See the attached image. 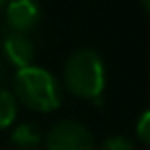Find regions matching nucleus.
<instances>
[{
  "mask_svg": "<svg viewBox=\"0 0 150 150\" xmlns=\"http://www.w3.org/2000/svg\"><path fill=\"white\" fill-rule=\"evenodd\" d=\"M62 82L68 88V93L78 99H99L107 82L105 62L101 54L93 47L74 50L64 64Z\"/></svg>",
  "mask_w": 150,
  "mask_h": 150,
  "instance_id": "obj_1",
  "label": "nucleus"
},
{
  "mask_svg": "<svg viewBox=\"0 0 150 150\" xmlns=\"http://www.w3.org/2000/svg\"><path fill=\"white\" fill-rule=\"evenodd\" d=\"M11 93L15 95L17 103L21 101L29 109H35L41 113L56 111L64 99L62 82L50 70L35 66V64L17 70V74L13 78V91Z\"/></svg>",
  "mask_w": 150,
  "mask_h": 150,
  "instance_id": "obj_2",
  "label": "nucleus"
},
{
  "mask_svg": "<svg viewBox=\"0 0 150 150\" xmlns=\"http://www.w3.org/2000/svg\"><path fill=\"white\" fill-rule=\"evenodd\" d=\"M45 150H97L91 129L74 119L56 121L43 138Z\"/></svg>",
  "mask_w": 150,
  "mask_h": 150,
  "instance_id": "obj_3",
  "label": "nucleus"
},
{
  "mask_svg": "<svg viewBox=\"0 0 150 150\" xmlns=\"http://www.w3.org/2000/svg\"><path fill=\"white\" fill-rule=\"evenodd\" d=\"M4 15L11 31L29 35L41 21V6L33 0H13L4 4Z\"/></svg>",
  "mask_w": 150,
  "mask_h": 150,
  "instance_id": "obj_4",
  "label": "nucleus"
},
{
  "mask_svg": "<svg viewBox=\"0 0 150 150\" xmlns=\"http://www.w3.org/2000/svg\"><path fill=\"white\" fill-rule=\"evenodd\" d=\"M2 52L6 56V60L13 66H17V70L31 66L35 60V43L27 33L8 31L2 39Z\"/></svg>",
  "mask_w": 150,
  "mask_h": 150,
  "instance_id": "obj_5",
  "label": "nucleus"
},
{
  "mask_svg": "<svg viewBox=\"0 0 150 150\" xmlns=\"http://www.w3.org/2000/svg\"><path fill=\"white\" fill-rule=\"evenodd\" d=\"M41 142H43L41 132L31 121H23V123L15 125L11 132V144L21 150H37Z\"/></svg>",
  "mask_w": 150,
  "mask_h": 150,
  "instance_id": "obj_6",
  "label": "nucleus"
},
{
  "mask_svg": "<svg viewBox=\"0 0 150 150\" xmlns=\"http://www.w3.org/2000/svg\"><path fill=\"white\" fill-rule=\"evenodd\" d=\"M19 113V103L15 95L6 88H0V129H6L15 123Z\"/></svg>",
  "mask_w": 150,
  "mask_h": 150,
  "instance_id": "obj_7",
  "label": "nucleus"
},
{
  "mask_svg": "<svg viewBox=\"0 0 150 150\" xmlns=\"http://www.w3.org/2000/svg\"><path fill=\"white\" fill-rule=\"evenodd\" d=\"M97 150H134V144L125 136H109Z\"/></svg>",
  "mask_w": 150,
  "mask_h": 150,
  "instance_id": "obj_8",
  "label": "nucleus"
},
{
  "mask_svg": "<svg viewBox=\"0 0 150 150\" xmlns=\"http://www.w3.org/2000/svg\"><path fill=\"white\" fill-rule=\"evenodd\" d=\"M148 121H150V111H142L140 119L136 121V136L140 138L142 144H148Z\"/></svg>",
  "mask_w": 150,
  "mask_h": 150,
  "instance_id": "obj_9",
  "label": "nucleus"
},
{
  "mask_svg": "<svg viewBox=\"0 0 150 150\" xmlns=\"http://www.w3.org/2000/svg\"><path fill=\"white\" fill-rule=\"evenodd\" d=\"M0 78H2V70H0Z\"/></svg>",
  "mask_w": 150,
  "mask_h": 150,
  "instance_id": "obj_10",
  "label": "nucleus"
}]
</instances>
